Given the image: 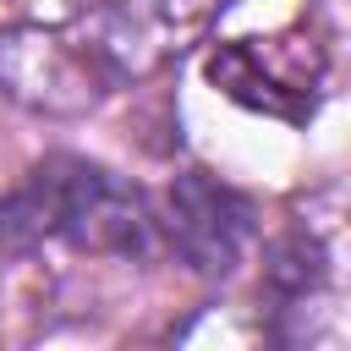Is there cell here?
<instances>
[{
	"mask_svg": "<svg viewBox=\"0 0 351 351\" xmlns=\"http://www.w3.org/2000/svg\"><path fill=\"white\" fill-rule=\"evenodd\" d=\"M154 230L159 219L148 197L115 170L77 154L38 159L22 186L0 197V252H33L38 241L60 236L77 252L143 258L154 247Z\"/></svg>",
	"mask_w": 351,
	"mask_h": 351,
	"instance_id": "1",
	"label": "cell"
},
{
	"mask_svg": "<svg viewBox=\"0 0 351 351\" xmlns=\"http://www.w3.org/2000/svg\"><path fill=\"white\" fill-rule=\"evenodd\" d=\"M214 11L219 0H99L71 22H60V33L77 49L93 88L115 93L181 60Z\"/></svg>",
	"mask_w": 351,
	"mask_h": 351,
	"instance_id": "2",
	"label": "cell"
},
{
	"mask_svg": "<svg viewBox=\"0 0 351 351\" xmlns=\"http://www.w3.org/2000/svg\"><path fill=\"white\" fill-rule=\"evenodd\" d=\"M208 82L263 115L307 121L324 82V49L307 33H274V38H230L208 55Z\"/></svg>",
	"mask_w": 351,
	"mask_h": 351,
	"instance_id": "3",
	"label": "cell"
},
{
	"mask_svg": "<svg viewBox=\"0 0 351 351\" xmlns=\"http://www.w3.org/2000/svg\"><path fill=\"white\" fill-rule=\"evenodd\" d=\"M154 219L165 247L192 274H230L252 241V203L236 186L214 181L208 170H181L165 186Z\"/></svg>",
	"mask_w": 351,
	"mask_h": 351,
	"instance_id": "4",
	"label": "cell"
},
{
	"mask_svg": "<svg viewBox=\"0 0 351 351\" xmlns=\"http://www.w3.org/2000/svg\"><path fill=\"white\" fill-rule=\"evenodd\" d=\"M0 88L33 115H82L88 104L104 99L82 71L77 49L66 44V33L38 22L0 33Z\"/></svg>",
	"mask_w": 351,
	"mask_h": 351,
	"instance_id": "5",
	"label": "cell"
},
{
	"mask_svg": "<svg viewBox=\"0 0 351 351\" xmlns=\"http://www.w3.org/2000/svg\"><path fill=\"white\" fill-rule=\"evenodd\" d=\"M263 280H269V291H280V296H307V291L324 280V252H318V241L302 236V230L280 236V241L269 247Z\"/></svg>",
	"mask_w": 351,
	"mask_h": 351,
	"instance_id": "6",
	"label": "cell"
}]
</instances>
